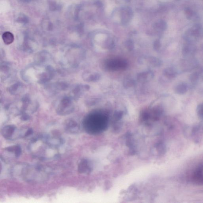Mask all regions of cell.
Returning <instances> with one entry per match:
<instances>
[{
    "instance_id": "cell-1",
    "label": "cell",
    "mask_w": 203,
    "mask_h": 203,
    "mask_svg": "<svg viewBox=\"0 0 203 203\" xmlns=\"http://www.w3.org/2000/svg\"><path fill=\"white\" fill-rule=\"evenodd\" d=\"M46 168L39 164L30 165L18 163L13 169V174L16 179L33 183H39L46 180L49 173Z\"/></svg>"
},
{
    "instance_id": "cell-2",
    "label": "cell",
    "mask_w": 203,
    "mask_h": 203,
    "mask_svg": "<svg viewBox=\"0 0 203 203\" xmlns=\"http://www.w3.org/2000/svg\"><path fill=\"white\" fill-rule=\"evenodd\" d=\"M28 149L32 155L42 160L58 158L59 149L48 141L46 135H39L31 140Z\"/></svg>"
},
{
    "instance_id": "cell-3",
    "label": "cell",
    "mask_w": 203,
    "mask_h": 203,
    "mask_svg": "<svg viewBox=\"0 0 203 203\" xmlns=\"http://www.w3.org/2000/svg\"><path fill=\"white\" fill-rule=\"evenodd\" d=\"M84 129L91 135H97L105 131L108 126L107 120L105 118L97 115L87 117L84 121Z\"/></svg>"
},
{
    "instance_id": "cell-4",
    "label": "cell",
    "mask_w": 203,
    "mask_h": 203,
    "mask_svg": "<svg viewBox=\"0 0 203 203\" xmlns=\"http://www.w3.org/2000/svg\"><path fill=\"white\" fill-rule=\"evenodd\" d=\"M27 129H19L14 125H6L1 129V133L6 139L14 140L25 137Z\"/></svg>"
},
{
    "instance_id": "cell-5",
    "label": "cell",
    "mask_w": 203,
    "mask_h": 203,
    "mask_svg": "<svg viewBox=\"0 0 203 203\" xmlns=\"http://www.w3.org/2000/svg\"><path fill=\"white\" fill-rule=\"evenodd\" d=\"M203 29L200 24L194 25L184 34V38L188 43H193L202 37Z\"/></svg>"
},
{
    "instance_id": "cell-6",
    "label": "cell",
    "mask_w": 203,
    "mask_h": 203,
    "mask_svg": "<svg viewBox=\"0 0 203 203\" xmlns=\"http://www.w3.org/2000/svg\"><path fill=\"white\" fill-rule=\"evenodd\" d=\"M192 181L196 184H203V168L199 165L192 173Z\"/></svg>"
},
{
    "instance_id": "cell-7",
    "label": "cell",
    "mask_w": 203,
    "mask_h": 203,
    "mask_svg": "<svg viewBox=\"0 0 203 203\" xmlns=\"http://www.w3.org/2000/svg\"><path fill=\"white\" fill-rule=\"evenodd\" d=\"M64 129L65 131L69 133L76 134L79 131L80 128L77 122L73 120H69L65 122Z\"/></svg>"
},
{
    "instance_id": "cell-8",
    "label": "cell",
    "mask_w": 203,
    "mask_h": 203,
    "mask_svg": "<svg viewBox=\"0 0 203 203\" xmlns=\"http://www.w3.org/2000/svg\"><path fill=\"white\" fill-rule=\"evenodd\" d=\"M196 50V46L193 43H188L183 46L182 54L184 57L190 58L195 55Z\"/></svg>"
},
{
    "instance_id": "cell-9",
    "label": "cell",
    "mask_w": 203,
    "mask_h": 203,
    "mask_svg": "<svg viewBox=\"0 0 203 203\" xmlns=\"http://www.w3.org/2000/svg\"><path fill=\"white\" fill-rule=\"evenodd\" d=\"M133 16V12L130 7L122 8L121 12V21L123 25H126L130 22Z\"/></svg>"
},
{
    "instance_id": "cell-10",
    "label": "cell",
    "mask_w": 203,
    "mask_h": 203,
    "mask_svg": "<svg viewBox=\"0 0 203 203\" xmlns=\"http://www.w3.org/2000/svg\"><path fill=\"white\" fill-rule=\"evenodd\" d=\"M5 152L8 153L9 156H11L15 158H18L22 154L21 147L19 145L8 146L4 149Z\"/></svg>"
},
{
    "instance_id": "cell-11",
    "label": "cell",
    "mask_w": 203,
    "mask_h": 203,
    "mask_svg": "<svg viewBox=\"0 0 203 203\" xmlns=\"http://www.w3.org/2000/svg\"><path fill=\"white\" fill-rule=\"evenodd\" d=\"M78 171L82 174H88L92 170L90 163L87 160L83 159L78 165Z\"/></svg>"
},
{
    "instance_id": "cell-12",
    "label": "cell",
    "mask_w": 203,
    "mask_h": 203,
    "mask_svg": "<svg viewBox=\"0 0 203 203\" xmlns=\"http://www.w3.org/2000/svg\"><path fill=\"white\" fill-rule=\"evenodd\" d=\"M188 88V85L187 83L182 82L177 85L175 88V91L177 94L181 95L187 93Z\"/></svg>"
},
{
    "instance_id": "cell-13",
    "label": "cell",
    "mask_w": 203,
    "mask_h": 203,
    "mask_svg": "<svg viewBox=\"0 0 203 203\" xmlns=\"http://www.w3.org/2000/svg\"><path fill=\"white\" fill-rule=\"evenodd\" d=\"M3 41L7 45L11 44L14 40L13 34L10 32H6L2 35Z\"/></svg>"
},
{
    "instance_id": "cell-14",
    "label": "cell",
    "mask_w": 203,
    "mask_h": 203,
    "mask_svg": "<svg viewBox=\"0 0 203 203\" xmlns=\"http://www.w3.org/2000/svg\"><path fill=\"white\" fill-rule=\"evenodd\" d=\"M185 13L187 19L189 20L196 21L198 19L196 13L190 8H187L185 9Z\"/></svg>"
},
{
    "instance_id": "cell-15",
    "label": "cell",
    "mask_w": 203,
    "mask_h": 203,
    "mask_svg": "<svg viewBox=\"0 0 203 203\" xmlns=\"http://www.w3.org/2000/svg\"><path fill=\"white\" fill-rule=\"evenodd\" d=\"M178 72L175 69L169 68L165 71V74L167 77L171 78H175L178 75Z\"/></svg>"
},
{
    "instance_id": "cell-16",
    "label": "cell",
    "mask_w": 203,
    "mask_h": 203,
    "mask_svg": "<svg viewBox=\"0 0 203 203\" xmlns=\"http://www.w3.org/2000/svg\"><path fill=\"white\" fill-rule=\"evenodd\" d=\"M154 27L162 31L165 30L167 28V24L164 20H161L156 23L154 25Z\"/></svg>"
},
{
    "instance_id": "cell-17",
    "label": "cell",
    "mask_w": 203,
    "mask_h": 203,
    "mask_svg": "<svg viewBox=\"0 0 203 203\" xmlns=\"http://www.w3.org/2000/svg\"><path fill=\"white\" fill-rule=\"evenodd\" d=\"M199 74L198 72H195L190 75L189 79L192 83L196 84L199 81Z\"/></svg>"
},
{
    "instance_id": "cell-18",
    "label": "cell",
    "mask_w": 203,
    "mask_h": 203,
    "mask_svg": "<svg viewBox=\"0 0 203 203\" xmlns=\"http://www.w3.org/2000/svg\"><path fill=\"white\" fill-rule=\"evenodd\" d=\"M197 114L200 118L203 119V104L198 105L196 109Z\"/></svg>"
},
{
    "instance_id": "cell-19",
    "label": "cell",
    "mask_w": 203,
    "mask_h": 203,
    "mask_svg": "<svg viewBox=\"0 0 203 203\" xmlns=\"http://www.w3.org/2000/svg\"><path fill=\"white\" fill-rule=\"evenodd\" d=\"M95 4L97 7H99V8L101 7L103 5V4H102V2L99 1H96Z\"/></svg>"
},
{
    "instance_id": "cell-20",
    "label": "cell",
    "mask_w": 203,
    "mask_h": 203,
    "mask_svg": "<svg viewBox=\"0 0 203 203\" xmlns=\"http://www.w3.org/2000/svg\"><path fill=\"white\" fill-rule=\"evenodd\" d=\"M125 1H126L127 2H130L131 0H125Z\"/></svg>"
}]
</instances>
